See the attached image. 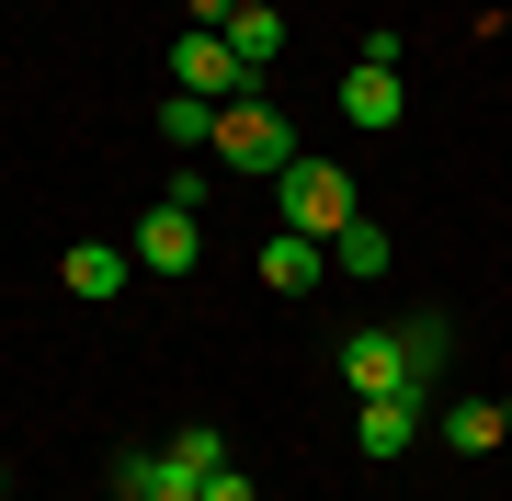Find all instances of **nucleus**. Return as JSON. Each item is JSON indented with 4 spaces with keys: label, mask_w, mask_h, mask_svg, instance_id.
Returning a JSON list of instances; mask_svg holds the SVG:
<instances>
[{
    "label": "nucleus",
    "mask_w": 512,
    "mask_h": 501,
    "mask_svg": "<svg viewBox=\"0 0 512 501\" xmlns=\"http://www.w3.org/2000/svg\"><path fill=\"white\" fill-rule=\"evenodd\" d=\"M205 149H217L239 183H274V171L296 160V126H285L262 92H239V103H217V137H205Z\"/></svg>",
    "instance_id": "obj_1"
},
{
    "label": "nucleus",
    "mask_w": 512,
    "mask_h": 501,
    "mask_svg": "<svg viewBox=\"0 0 512 501\" xmlns=\"http://www.w3.org/2000/svg\"><path fill=\"white\" fill-rule=\"evenodd\" d=\"M274 194H285V228H308V240H342V228L365 217L342 160H285V171H274Z\"/></svg>",
    "instance_id": "obj_2"
},
{
    "label": "nucleus",
    "mask_w": 512,
    "mask_h": 501,
    "mask_svg": "<svg viewBox=\"0 0 512 501\" xmlns=\"http://www.w3.org/2000/svg\"><path fill=\"white\" fill-rule=\"evenodd\" d=\"M342 388H353V399H399V388L421 399V365H410V331H353V342H342Z\"/></svg>",
    "instance_id": "obj_3"
},
{
    "label": "nucleus",
    "mask_w": 512,
    "mask_h": 501,
    "mask_svg": "<svg viewBox=\"0 0 512 501\" xmlns=\"http://www.w3.org/2000/svg\"><path fill=\"white\" fill-rule=\"evenodd\" d=\"M171 92H205V103H239V92H262V80L239 69V46H228V35H205V23H194V35L171 46Z\"/></svg>",
    "instance_id": "obj_4"
},
{
    "label": "nucleus",
    "mask_w": 512,
    "mask_h": 501,
    "mask_svg": "<svg viewBox=\"0 0 512 501\" xmlns=\"http://www.w3.org/2000/svg\"><path fill=\"white\" fill-rule=\"evenodd\" d=\"M205 479H217V467H194V456H171V445H137L126 467H114L126 501H205Z\"/></svg>",
    "instance_id": "obj_5"
},
{
    "label": "nucleus",
    "mask_w": 512,
    "mask_h": 501,
    "mask_svg": "<svg viewBox=\"0 0 512 501\" xmlns=\"http://www.w3.org/2000/svg\"><path fill=\"white\" fill-rule=\"evenodd\" d=\"M126 251L148 262V274H194V262H205V240H194V205H148Z\"/></svg>",
    "instance_id": "obj_6"
},
{
    "label": "nucleus",
    "mask_w": 512,
    "mask_h": 501,
    "mask_svg": "<svg viewBox=\"0 0 512 501\" xmlns=\"http://www.w3.org/2000/svg\"><path fill=\"white\" fill-rule=\"evenodd\" d=\"M126 274H137V251H114V240H69V251H57V285H69L80 308L126 297Z\"/></svg>",
    "instance_id": "obj_7"
},
{
    "label": "nucleus",
    "mask_w": 512,
    "mask_h": 501,
    "mask_svg": "<svg viewBox=\"0 0 512 501\" xmlns=\"http://www.w3.org/2000/svg\"><path fill=\"white\" fill-rule=\"evenodd\" d=\"M319 274H330V240H308V228H274V240H262V285H274V297H308Z\"/></svg>",
    "instance_id": "obj_8"
},
{
    "label": "nucleus",
    "mask_w": 512,
    "mask_h": 501,
    "mask_svg": "<svg viewBox=\"0 0 512 501\" xmlns=\"http://www.w3.org/2000/svg\"><path fill=\"white\" fill-rule=\"evenodd\" d=\"M410 433H421V399L399 388V399H353V445L365 456H410Z\"/></svg>",
    "instance_id": "obj_9"
},
{
    "label": "nucleus",
    "mask_w": 512,
    "mask_h": 501,
    "mask_svg": "<svg viewBox=\"0 0 512 501\" xmlns=\"http://www.w3.org/2000/svg\"><path fill=\"white\" fill-rule=\"evenodd\" d=\"M399 103H410V92H399V69H353V80H342V126H365V137L399 126Z\"/></svg>",
    "instance_id": "obj_10"
},
{
    "label": "nucleus",
    "mask_w": 512,
    "mask_h": 501,
    "mask_svg": "<svg viewBox=\"0 0 512 501\" xmlns=\"http://www.w3.org/2000/svg\"><path fill=\"white\" fill-rule=\"evenodd\" d=\"M228 46H239V69H274V57H285V12H274V0H239V12H228Z\"/></svg>",
    "instance_id": "obj_11"
},
{
    "label": "nucleus",
    "mask_w": 512,
    "mask_h": 501,
    "mask_svg": "<svg viewBox=\"0 0 512 501\" xmlns=\"http://www.w3.org/2000/svg\"><path fill=\"white\" fill-rule=\"evenodd\" d=\"M433 433H444V445H456V456H490V445H501L512 422H501V399H456V410H444Z\"/></svg>",
    "instance_id": "obj_12"
},
{
    "label": "nucleus",
    "mask_w": 512,
    "mask_h": 501,
    "mask_svg": "<svg viewBox=\"0 0 512 501\" xmlns=\"http://www.w3.org/2000/svg\"><path fill=\"white\" fill-rule=\"evenodd\" d=\"M330 262H342V274H387V262H399V240H387L376 217H353L342 240H330Z\"/></svg>",
    "instance_id": "obj_13"
},
{
    "label": "nucleus",
    "mask_w": 512,
    "mask_h": 501,
    "mask_svg": "<svg viewBox=\"0 0 512 501\" xmlns=\"http://www.w3.org/2000/svg\"><path fill=\"white\" fill-rule=\"evenodd\" d=\"M160 137L171 149H205V137H217V103L205 92H160Z\"/></svg>",
    "instance_id": "obj_14"
},
{
    "label": "nucleus",
    "mask_w": 512,
    "mask_h": 501,
    "mask_svg": "<svg viewBox=\"0 0 512 501\" xmlns=\"http://www.w3.org/2000/svg\"><path fill=\"white\" fill-rule=\"evenodd\" d=\"M399 331H410V365H421V388H433V376H444V353H456V331H444L433 308H421V319H399Z\"/></svg>",
    "instance_id": "obj_15"
},
{
    "label": "nucleus",
    "mask_w": 512,
    "mask_h": 501,
    "mask_svg": "<svg viewBox=\"0 0 512 501\" xmlns=\"http://www.w3.org/2000/svg\"><path fill=\"white\" fill-rule=\"evenodd\" d=\"M171 456H194V467H228V433H205V422H183V433H171Z\"/></svg>",
    "instance_id": "obj_16"
},
{
    "label": "nucleus",
    "mask_w": 512,
    "mask_h": 501,
    "mask_svg": "<svg viewBox=\"0 0 512 501\" xmlns=\"http://www.w3.org/2000/svg\"><path fill=\"white\" fill-rule=\"evenodd\" d=\"M205 501H262V490L239 479V467H217V479H205Z\"/></svg>",
    "instance_id": "obj_17"
},
{
    "label": "nucleus",
    "mask_w": 512,
    "mask_h": 501,
    "mask_svg": "<svg viewBox=\"0 0 512 501\" xmlns=\"http://www.w3.org/2000/svg\"><path fill=\"white\" fill-rule=\"evenodd\" d=\"M0 490H12V467H0Z\"/></svg>",
    "instance_id": "obj_18"
},
{
    "label": "nucleus",
    "mask_w": 512,
    "mask_h": 501,
    "mask_svg": "<svg viewBox=\"0 0 512 501\" xmlns=\"http://www.w3.org/2000/svg\"><path fill=\"white\" fill-rule=\"evenodd\" d=\"M501 422H512V399H501Z\"/></svg>",
    "instance_id": "obj_19"
}]
</instances>
